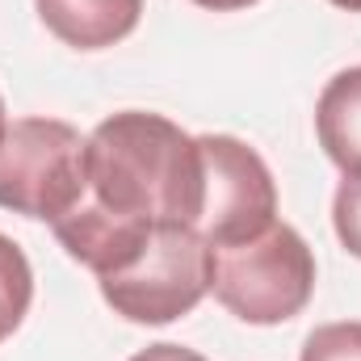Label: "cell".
I'll list each match as a JSON object with an SVG mask.
<instances>
[{"instance_id": "obj_1", "label": "cell", "mask_w": 361, "mask_h": 361, "mask_svg": "<svg viewBox=\"0 0 361 361\" xmlns=\"http://www.w3.org/2000/svg\"><path fill=\"white\" fill-rule=\"evenodd\" d=\"M89 197L109 214L135 223H202L206 164L193 135L173 118L147 109H122L105 118L85 143Z\"/></svg>"}, {"instance_id": "obj_2", "label": "cell", "mask_w": 361, "mask_h": 361, "mask_svg": "<svg viewBox=\"0 0 361 361\" xmlns=\"http://www.w3.org/2000/svg\"><path fill=\"white\" fill-rule=\"evenodd\" d=\"M210 294L244 324H286L315 294V252L290 223H269L248 240L210 248Z\"/></svg>"}, {"instance_id": "obj_3", "label": "cell", "mask_w": 361, "mask_h": 361, "mask_svg": "<svg viewBox=\"0 0 361 361\" xmlns=\"http://www.w3.org/2000/svg\"><path fill=\"white\" fill-rule=\"evenodd\" d=\"M101 298L130 324H173L210 294V244L197 227L164 223L122 269L97 277Z\"/></svg>"}, {"instance_id": "obj_4", "label": "cell", "mask_w": 361, "mask_h": 361, "mask_svg": "<svg viewBox=\"0 0 361 361\" xmlns=\"http://www.w3.org/2000/svg\"><path fill=\"white\" fill-rule=\"evenodd\" d=\"M85 143L72 122L59 118H17L0 139V206L25 219L59 223L85 193Z\"/></svg>"}, {"instance_id": "obj_5", "label": "cell", "mask_w": 361, "mask_h": 361, "mask_svg": "<svg viewBox=\"0 0 361 361\" xmlns=\"http://www.w3.org/2000/svg\"><path fill=\"white\" fill-rule=\"evenodd\" d=\"M206 164V202L197 231L210 248L248 240L277 223V185L257 147L235 135H197Z\"/></svg>"}, {"instance_id": "obj_6", "label": "cell", "mask_w": 361, "mask_h": 361, "mask_svg": "<svg viewBox=\"0 0 361 361\" xmlns=\"http://www.w3.org/2000/svg\"><path fill=\"white\" fill-rule=\"evenodd\" d=\"M42 25L76 51H105L135 34L143 0H34Z\"/></svg>"}, {"instance_id": "obj_7", "label": "cell", "mask_w": 361, "mask_h": 361, "mask_svg": "<svg viewBox=\"0 0 361 361\" xmlns=\"http://www.w3.org/2000/svg\"><path fill=\"white\" fill-rule=\"evenodd\" d=\"M315 135L341 173H361V68L336 72L315 101Z\"/></svg>"}, {"instance_id": "obj_8", "label": "cell", "mask_w": 361, "mask_h": 361, "mask_svg": "<svg viewBox=\"0 0 361 361\" xmlns=\"http://www.w3.org/2000/svg\"><path fill=\"white\" fill-rule=\"evenodd\" d=\"M30 302H34V269L25 252L8 235H0V341H8L21 328Z\"/></svg>"}, {"instance_id": "obj_9", "label": "cell", "mask_w": 361, "mask_h": 361, "mask_svg": "<svg viewBox=\"0 0 361 361\" xmlns=\"http://www.w3.org/2000/svg\"><path fill=\"white\" fill-rule=\"evenodd\" d=\"M298 361H361V319L324 324L302 341Z\"/></svg>"}, {"instance_id": "obj_10", "label": "cell", "mask_w": 361, "mask_h": 361, "mask_svg": "<svg viewBox=\"0 0 361 361\" xmlns=\"http://www.w3.org/2000/svg\"><path fill=\"white\" fill-rule=\"evenodd\" d=\"M332 227L345 244V252H353L361 261V173H345L336 202H332Z\"/></svg>"}, {"instance_id": "obj_11", "label": "cell", "mask_w": 361, "mask_h": 361, "mask_svg": "<svg viewBox=\"0 0 361 361\" xmlns=\"http://www.w3.org/2000/svg\"><path fill=\"white\" fill-rule=\"evenodd\" d=\"M130 361H206L202 353H193V349H185V345H147V349H139Z\"/></svg>"}, {"instance_id": "obj_12", "label": "cell", "mask_w": 361, "mask_h": 361, "mask_svg": "<svg viewBox=\"0 0 361 361\" xmlns=\"http://www.w3.org/2000/svg\"><path fill=\"white\" fill-rule=\"evenodd\" d=\"M193 4H202V8H210V13H235V8H248V4H257V0H193Z\"/></svg>"}, {"instance_id": "obj_13", "label": "cell", "mask_w": 361, "mask_h": 361, "mask_svg": "<svg viewBox=\"0 0 361 361\" xmlns=\"http://www.w3.org/2000/svg\"><path fill=\"white\" fill-rule=\"evenodd\" d=\"M328 4H336V8H345V13H361V0H328Z\"/></svg>"}, {"instance_id": "obj_14", "label": "cell", "mask_w": 361, "mask_h": 361, "mask_svg": "<svg viewBox=\"0 0 361 361\" xmlns=\"http://www.w3.org/2000/svg\"><path fill=\"white\" fill-rule=\"evenodd\" d=\"M4 130H8V122H4V101H0V139H4Z\"/></svg>"}]
</instances>
